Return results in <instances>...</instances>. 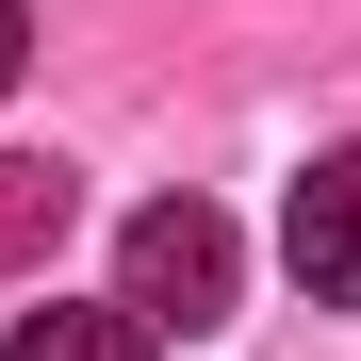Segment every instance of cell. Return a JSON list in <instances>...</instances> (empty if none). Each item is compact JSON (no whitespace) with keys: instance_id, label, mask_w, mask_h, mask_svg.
<instances>
[{"instance_id":"cell-1","label":"cell","mask_w":361,"mask_h":361,"mask_svg":"<svg viewBox=\"0 0 361 361\" xmlns=\"http://www.w3.org/2000/svg\"><path fill=\"white\" fill-rule=\"evenodd\" d=\"M230 279H247V247H230L214 197H148L132 230H115V312H132L148 345H164V329H214Z\"/></svg>"},{"instance_id":"cell-2","label":"cell","mask_w":361,"mask_h":361,"mask_svg":"<svg viewBox=\"0 0 361 361\" xmlns=\"http://www.w3.org/2000/svg\"><path fill=\"white\" fill-rule=\"evenodd\" d=\"M279 263L312 279V295H345V312H361V148H329L312 180H295V214H279Z\"/></svg>"},{"instance_id":"cell-3","label":"cell","mask_w":361,"mask_h":361,"mask_svg":"<svg viewBox=\"0 0 361 361\" xmlns=\"http://www.w3.org/2000/svg\"><path fill=\"white\" fill-rule=\"evenodd\" d=\"M0 361H148V329H132V312H66V295H33Z\"/></svg>"},{"instance_id":"cell-4","label":"cell","mask_w":361,"mask_h":361,"mask_svg":"<svg viewBox=\"0 0 361 361\" xmlns=\"http://www.w3.org/2000/svg\"><path fill=\"white\" fill-rule=\"evenodd\" d=\"M49 230H66V164H0V279L49 263Z\"/></svg>"},{"instance_id":"cell-5","label":"cell","mask_w":361,"mask_h":361,"mask_svg":"<svg viewBox=\"0 0 361 361\" xmlns=\"http://www.w3.org/2000/svg\"><path fill=\"white\" fill-rule=\"evenodd\" d=\"M17 66H33V17H17V0H0V99H17Z\"/></svg>"}]
</instances>
